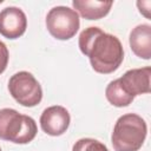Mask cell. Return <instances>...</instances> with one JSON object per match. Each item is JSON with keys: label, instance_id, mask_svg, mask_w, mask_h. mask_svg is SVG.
<instances>
[{"label": "cell", "instance_id": "1", "mask_svg": "<svg viewBox=\"0 0 151 151\" xmlns=\"http://www.w3.org/2000/svg\"><path fill=\"white\" fill-rule=\"evenodd\" d=\"M81 53L88 57L92 68L101 74L114 72L124 60V50L120 40L105 33L99 27H87L79 34Z\"/></svg>", "mask_w": 151, "mask_h": 151}, {"label": "cell", "instance_id": "2", "mask_svg": "<svg viewBox=\"0 0 151 151\" xmlns=\"http://www.w3.org/2000/svg\"><path fill=\"white\" fill-rule=\"evenodd\" d=\"M146 134L145 120L136 113H126L117 119L111 143L114 151H138L144 144Z\"/></svg>", "mask_w": 151, "mask_h": 151}, {"label": "cell", "instance_id": "3", "mask_svg": "<svg viewBox=\"0 0 151 151\" xmlns=\"http://www.w3.org/2000/svg\"><path fill=\"white\" fill-rule=\"evenodd\" d=\"M38 132L35 120L14 109L0 110V139L14 144H27L32 142Z\"/></svg>", "mask_w": 151, "mask_h": 151}, {"label": "cell", "instance_id": "4", "mask_svg": "<svg viewBox=\"0 0 151 151\" xmlns=\"http://www.w3.org/2000/svg\"><path fill=\"white\" fill-rule=\"evenodd\" d=\"M46 27L58 40H68L76 35L80 27L79 14L67 6H55L46 15Z\"/></svg>", "mask_w": 151, "mask_h": 151}, {"label": "cell", "instance_id": "5", "mask_svg": "<svg viewBox=\"0 0 151 151\" xmlns=\"http://www.w3.org/2000/svg\"><path fill=\"white\" fill-rule=\"evenodd\" d=\"M11 96L22 106L33 107L42 99V88L34 76L27 71L14 73L8 81Z\"/></svg>", "mask_w": 151, "mask_h": 151}, {"label": "cell", "instance_id": "6", "mask_svg": "<svg viewBox=\"0 0 151 151\" xmlns=\"http://www.w3.org/2000/svg\"><path fill=\"white\" fill-rule=\"evenodd\" d=\"M27 28V18L19 7L9 6L0 12V34L7 39H18Z\"/></svg>", "mask_w": 151, "mask_h": 151}, {"label": "cell", "instance_id": "7", "mask_svg": "<svg viewBox=\"0 0 151 151\" xmlns=\"http://www.w3.org/2000/svg\"><path fill=\"white\" fill-rule=\"evenodd\" d=\"M71 117L68 111L60 105H53L45 109L40 116V126L50 136H61L70 126Z\"/></svg>", "mask_w": 151, "mask_h": 151}, {"label": "cell", "instance_id": "8", "mask_svg": "<svg viewBox=\"0 0 151 151\" xmlns=\"http://www.w3.org/2000/svg\"><path fill=\"white\" fill-rule=\"evenodd\" d=\"M118 80L124 91L133 98L139 94L149 93L151 91V67L146 66L129 70L118 78Z\"/></svg>", "mask_w": 151, "mask_h": 151}, {"label": "cell", "instance_id": "9", "mask_svg": "<svg viewBox=\"0 0 151 151\" xmlns=\"http://www.w3.org/2000/svg\"><path fill=\"white\" fill-rule=\"evenodd\" d=\"M129 42L132 52L145 60L151 58V26L149 24H140L136 26L129 37Z\"/></svg>", "mask_w": 151, "mask_h": 151}, {"label": "cell", "instance_id": "10", "mask_svg": "<svg viewBox=\"0 0 151 151\" xmlns=\"http://www.w3.org/2000/svg\"><path fill=\"white\" fill-rule=\"evenodd\" d=\"M112 1L97 0H73L72 6L77 13L87 20H99L106 17L112 7Z\"/></svg>", "mask_w": 151, "mask_h": 151}, {"label": "cell", "instance_id": "11", "mask_svg": "<svg viewBox=\"0 0 151 151\" xmlns=\"http://www.w3.org/2000/svg\"><path fill=\"white\" fill-rule=\"evenodd\" d=\"M105 96H106V99L109 100V103L116 107L129 106L134 99L132 96L127 94L124 91V88L120 86V83L118 79L109 83V85L106 86V90H105Z\"/></svg>", "mask_w": 151, "mask_h": 151}, {"label": "cell", "instance_id": "12", "mask_svg": "<svg viewBox=\"0 0 151 151\" xmlns=\"http://www.w3.org/2000/svg\"><path fill=\"white\" fill-rule=\"evenodd\" d=\"M72 151H109L105 144L93 138H81L77 140Z\"/></svg>", "mask_w": 151, "mask_h": 151}, {"label": "cell", "instance_id": "13", "mask_svg": "<svg viewBox=\"0 0 151 151\" xmlns=\"http://www.w3.org/2000/svg\"><path fill=\"white\" fill-rule=\"evenodd\" d=\"M8 58H9V54H8L7 46L2 41H0V74L6 70L8 64Z\"/></svg>", "mask_w": 151, "mask_h": 151}, {"label": "cell", "instance_id": "14", "mask_svg": "<svg viewBox=\"0 0 151 151\" xmlns=\"http://www.w3.org/2000/svg\"><path fill=\"white\" fill-rule=\"evenodd\" d=\"M137 7L139 8V12L146 18L150 19V7H151V1H137Z\"/></svg>", "mask_w": 151, "mask_h": 151}, {"label": "cell", "instance_id": "15", "mask_svg": "<svg viewBox=\"0 0 151 151\" xmlns=\"http://www.w3.org/2000/svg\"><path fill=\"white\" fill-rule=\"evenodd\" d=\"M0 151H1V149H0Z\"/></svg>", "mask_w": 151, "mask_h": 151}]
</instances>
